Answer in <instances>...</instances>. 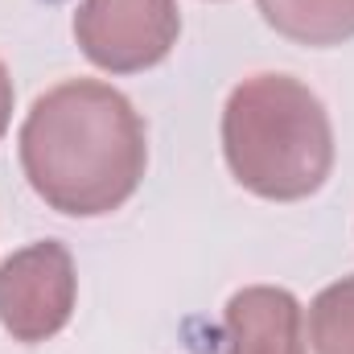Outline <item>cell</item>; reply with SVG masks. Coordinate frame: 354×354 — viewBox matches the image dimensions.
I'll return each instance as SVG.
<instances>
[{"label": "cell", "mask_w": 354, "mask_h": 354, "mask_svg": "<svg viewBox=\"0 0 354 354\" xmlns=\"http://www.w3.org/2000/svg\"><path fill=\"white\" fill-rule=\"evenodd\" d=\"M145 165V124L107 83H58L21 124V169L33 194L62 214L95 218L120 210L136 194Z\"/></svg>", "instance_id": "obj_1"}, {"label": "cell", "mask_w": 354, "mask_h": 354, "mask_svg": "<svg viewBox=\"0 0 354 354\" xmlns=\"http://www.w3.org/2000/svg\"><path fill=\"white\" fill-rule=\"evenodd\" d=\"M223 153L243 189L297 202L317 194L334 169V128L301 79L256 75L223 107Z\"/></svg>", "instance_id": "obj_2"}, {"label": "cell", "mask_w": 354, "mask_h": 354, "mask_svg": "<svg viewBox=\"0 0 354 354\" xmlns=\"http://www.w3.org/2000/svg\"><path fill=\"white\" fill-rule=\"evenodd\" d=\"M181 33L177 0H83L75 37L91 62L111 75L157 66Z\"/></svg>", "instance_id": "obj_3"}, {"label": "cell", "mask_w": 354, "mask_h": 354, "mask_svg": "<svg viewBox=\"0 0 354 354\" xmlns=\"http://www.w3.org/2000/svg\"><path fill=\"white\" fill-rule=\"evenodd\" d=\"M75 260L62 243L41 239L0 264V326L17 342H46L75 313Z\"/></svg>", "instance_id": "obj_4"}, {"label": "cell", "mask_w": 354, "mask_h": 354, "mask_svg": "<svg viewBox=\"0 0 354 354\" xmlns=\"http://www.w3.org/2000/svg\"><path fill=\"white\" fill-rule=\"evenodd\" d=\"M214 354H305V317L284 288H243L227 301Z\"/></svg>", "instance_id": "obj_5"}, {"label": "cell", "mask_w": 354, "mask_h": 354, "mask_svg": "<svg viewBox=\"0 0 354 354\" xmlns=\"http://www.w3.org/2000/svg\"><path fill=\"white\" fill-rule=\"evenodd\" d=\"M264 21L301 46H338L354 37V0H260Z\"/></svg>", "instance_id": "obj_6"}, {"label": "cell", "mask_w": 354, "mask_h": 354, "mask_svg": "<svg viewBox=\"0 0 354 354\" xmlns=\"http://www.w3.org/2000/svg\"><path fill=\"white\" fill-rule=\"evenodd\" d=\"M313 354H354V276L330 284L309 305Z\"/></svg>", "instance_id": "obj_7"}, {"label": "cell", "mask_w": 354, "mask_h": 354, "mask_svg": "<svg viewBox=\"0 0 354 354\" xmlns=\"http://www.w3.org/2000/svg\"><path fill=\"white\" fill-rule=\"evenodd\" d=\"M8 120H12V79H8V71L0 62V136H4Z\"/></svg>", "instance_id": "obj_8"}]
</instances>
